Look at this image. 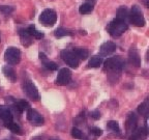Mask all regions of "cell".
Instances as JSON below:
<instances>
[{"mask_svg": "<svg viewBox=\"0 0 149 140\" xmlns=\"http://www.w3.org/2000/svg\"><path fill=\"white\" fill-rule=\"evenodd\" d=\"M128 29V25L125 20H121V19L115 18L109 23L107 27V30L109 34L112 37H119L122 35L126 30Z\"/></svg>", "mask_w": 149, "mask_h": 140, "instance_id": "obj_1", "label": "cell"}, {"mask_svg": "<svg viewBox=\"0 0 149 140\" xmlns=\"http://www.w3.org/2000/svg\"><path fill=\"white\" fill-rule=\"evenodd\" d=\"M124 66V60L121 58L120 56H115L108 58L104 63V69L110 73L111 75H120L121 71Z\"/></svg>", "mask_w": 149, "mask_h": 140, "instance_id": "obj_2", "label": "cell"}, {"mask_svg": "<svg viewBox=\"0 0 149 140\" xmlns=\"http://www.w3.org/2000/svg\"><path fill=\"white\" fill-rule=\"evenodd\" d=\"M128 19H130V24H133L136 27H144L145 24H146L142 10L137 5L132 7L130 14H128Z\"/></svg>", "mask_w": 149, "mask_h": 140, "instance_id": "obj_3", "label": "cell"}, {"mask_svg": "<svg viewBox=\"0 0 149 140\" xmlns=\"http://www.w3.org/2000/svg\"><path fill=\"white\" fill-rule=\"evenodd\" d=\"M57 21V14L51 8L45 9L40 16V22L46 27H52Z\"/></svg>", "mask_w": 149, "mask_h": 140, "instance_id": "obj_4", "label": "cell"}, {"mask_svg": "<svg viewBox=\"0 0 149 140\" xmlns=\"http://www.w3.org/2000/svg\"><path fill=\"white\" fill-rule=\"evenodd\" d=\"M4 59L10 65L18 64L21 61V52L16 47H8L4 53Z\"/></svg>", "mask_w": 149, "mask_h": 140, "instance_id": "obj_5", "label": "cell"}, {"mask_svg": "<svg viewBox=\"0 0 149 140\" xmlns=\"http://www.w3.org/2000/svg\"><path fill=\"white\" fill-rule=\"evenodd\" d=\"M61 58L68 65H70V68L77 69L79 66L80 60L78 57L74 55V53L70 50H62L61 51Z\"/></svg>", "mask_w": 149, "mask_h": 140, "instance_id": "obj_6", "label": "cell"}, {"mask_svg": "<svg viewBox=\"0 0 149 140\" xmlns=\"http://www.w3.org/2000/svg\"><path fill=\"white\" fill-rule=\"evenodd\" d=\"M23 90L25 94L33 102H37L40 100V92L37 90L36 86L31 81H26L23 85Z\"/></svg>", "mask_w": 149, "mask_h": 140, "instance_id": "obj_7", "label": "cell"}, {"mask_svg": "<svg viewBox=\"0 0 149 140\" xmlns=\"http://www.w3.org/2000/svg\"><path fill=\"white\" fill-rule=\"evenodd\" d=\"M70 79H72V72L68 68H63L58 72L57 78H56V84L60 86H64L70 83Z\"/></svg>", "mask_w": 149, "mask_h": 140, "instance_id": "obj_8", "label": "cell"}, {"mask_svg": "<svg viewBox=\"0 0 149 140\" xmlns=\"http://www.w3.org/2000/svg\"><path fill=\"white\" fill-rule=\"evenodd\" d=\"M27 119L30 121L33 126H36V127L42 126L45 123L42 115H40L36 110L32 109V108H29V109L27 110Z\"/></svg>", "mask_w": 149, "mask_h": 140, "instance_id": "obj_9", "label": "cell"}, {"mask_svg": "<svg viewBox=\"0 0 149 140\" xmlns=\"http://www.w3.org/2000/svg\"><path fill=\"white\" fill-rule=\"evenodd\" d=\"M128 60H130V64L136 66V68H139L141 65V57H140L139 53H138L135 47H132L128 51Z\"/></svg>", "mask_w": 149, "mask_h": 140, "instance_id": "obj_10", "label": "cell"}, {"mask_svg": "<svg viewBox=\"0 0 149 140\" xmlns=\"http://www.w3.org/2000/svg\"><path fill=\"white\" fill-rule=\"evenodd\" d=\"M116 50V45L113 42H106L100 46V53L102 56H108L111 55L112 53H114Z\"/></svg>", "mask_w": 149, "mask_h": 140, "instance_id": "obj_11", "label": "cell"}, {"mask_svg": "<svg viewBox=\"0 0 149 140\" xmlns=\"http://www.w3.org/2000/svg\"><path fill=\"white\" fill-rule=\"evenodd\" d=\"M137 124H138V117L136 116V114L134 113H130L128 114L127 118L125 121V129L127 131V133H133L134 131L137 128Z\"/></svg>", "mask_w": 149, "mask_h": 140, "instance_id": "obj_12", "label": "cell"}, {"mask_svg": "<svg viewBox=\"0 0 149 140\" xmlns=\"http://www.w3.org/2000/svg\"><path fill=\"white\" fill-rule=\"evenodd\" d=\"M19 35H20V40H21V43L23 46L25 47H29L33 42V38L29 32L27 31V29H20L19 31Z\"/></svg>", "mask_w": 149, "mask_h": 140, "instance_id": "obj_13", "label": "cell"}, {"mask_svg": "<svg viewBox=\"0 0 149 140\" xmlns=\"http://www.w3.org/2000/svg\"><path fill=\"white\" fill-rule=\"evenodd\" d=\"M0 118L4 121V124L13 121V115L12 112L9 111V108L6 106L0 105Z\"/></svg>", "mask_w": 149, "mask_h": 140, "instance_id": "obj_14", "label": "cell"}, {"mask_svg": "<svg viewBox=\"0 0 149 140\" xmlns=\"http://www.w3.org/2000/svg\"><path fill=\"white\" fill-rule=\"evenodd\" d=\"M94 3H95V0H87L86 2L83 3V4L80 6V8H79L80 14H82V15L90 14V13L93 10Z\"/></svg>", "mask_w": 149, "mask_h": 140, "instance_id": "obj_15", "label": "cell"}, {"mask_svg": "<svg viewBox=\"0 0 149 140\" xmlns=\"http://www.w3.org/2000/svg\"><path fill=\"white\" fill-rule=\"evenodd\" d=\"M147 137V129L140 128L138 130H135L132 133L130 140H144Z\"/></svg>", "mask_w": 149, "mask_h": 140, "instance_id": "obj_16", "label": "cell"}, {"mask_svg": "<svg viewBox=\"0 0 149 140\" xmlns=\"http://www.w3.org/2000/svg\"><path fill=\"white\" fill-rule=\"evenodd\" d=\"M2 72L4 74V76L9 80V81L15 82L17 80V74H16V71L12 68V66H9V65H5L2 68Z\"/></svg>", "mask_w": 149, "mask_h": 140, "instance_id": "obj_17", "label": "cell"}, {"mask_svg": "<svg viewBox=\"0 0 149 140\" xmlns=\"http://www.w3.org/2000/svg\"><path fill=\"white\" fill-rule=\"evenodd\" d=\"M40 59L42 61L44 65L46 66L47 69H48V70L56 71V70H57V68H58V65L56 64L55 62H53V61L49 60V59L47 58V56L45 55L44 53H40Z\"/></svg>", "mask_w": 149, "mask_h": 140, "instance_id": "obj_18", "label": "cell"}, {"mask_svg": "<svg viewBox=\"0 0 149 140\" xmlns=\"http://www.w3.org/2000/svg\"><path fill=\"white\" fill-rule=\"evenodd\" d=\"M72 52L77 56L79 60H85L88 57V50L85 48H74Z\"/></svg>", "mask_w": 149, "mask_h": 140, "instance_id": "obj_19", "label": "cell"}, {"mask_svg": "<svg viewBox=\"0 0 149 140\" xmlns=\"http://www.w3.org/2000/svg\"><path fill=\"white\" fill-rule=\"evenodd\" d=\"M27 31L29 32V34L32 36V38H36V40H42L44 37V33L40 32V30H37L34 25H30L27 28Z\"/></svg>", "mask_w": 149, "mask_h": 140, "instance_id": "obj_20", "label": "cell"}, {"mask_svg": "<svg viewBox=\"0 0 149 140\" xmlns=\"http://www.w3.org/2000/svg\"><path fill=\"white\" fill-rule=\"evenodd\" d=\"M4 126L6 127L7 129L12 131L13 133L18 134V135H22V129L20 128L18 124L14 123V121H10V123H7V124H4Z\"/></svg>", "mask_w": 149, "mask_h": 140, "instance_id": "obj_21", "label": "cell"}, {"mask_svg": "<svg viewBox=\"0 0 149 140\" xmlns=\"http://www.w3.org/2000/svg\"><path fill=\"white\" fill-rule=\"evenodd\" d=\"M102 57L98 55H94L89 59L88 65H89V68H98V66L102 64Z\"/></svg>", "mask_w": 149, "mask_h": 140, "instance_id": "obj_22", "label": "cell"}, {"mask_svg": "<svg viewBox=\"0 0 149 140\" xmlns=\"http://www.w3.org/2000/svg\"><path fill=\"white\" fill-rule=\"evenodd\" d=\"M128 9L125 6H121L120 8H118L117 10V17L116 18L121 19V20H125L126 18H128Z\"/></svg>", "mask_w": 149, "mask_h": 140, "instance_id": "obj_23", "label": "cell"}, {"mask_svg": "<svg viewBox=\"0 0 149 140\" xmlns=\"http://www.w3.org/2000/svg\"><path fill=\"white\" fill-rule=\"evenodd\" d=\"M72 31L68 30V29H65V28H58V29H56L55 31V36L56 37H63V36H68V35H72Z\"/></svg>", "mask_w": 149, "mask_h": 140, "instance_id": "obj_24", "label": "cell"}, {"mask_svg": "<svg viewBox=\"0 0 149 140\" xmlns=\"http://www.w3.org/2000/svg\"><path fill=\"white\" fill-rule=\"evenodd\" d=\"M108 129H110L111 131L115 132V133H120V128H119V124L115 120H110L107 125Z\"/></svg>", "mask_w": 149, "mask_h": 140, "instance_id": "obj_25", "label": "cell"}, {"mask_svg": "<svg viewBox=\"0 0 149 140\" xmlns=\"http://www.w3.org/2000/svg\"><path fill=\"white\" fill-rule=\"evenodd\" d=\"M17 106L19 107V109L21 110L22 112L25 111V110H28L29 108H30V105H29V103L27 102V101L25 100H21L19 101V102H16Z\"/></svg>", "mask_w": 149, "mask_h": 140, "instance_id": "obj_26", "label": "cell"}, {"mask_svg": "<svg viewBox=\"0 0 149 140\" xmlns=\"http://www.w3.org/2000/svg\"><path fill=\"white\" fill-rule=\"evenodd\" d=\"M72 136L76 139H83L84 134L81 130H79L78 128H72Z\"/></svg>", "mask_w": 149, "mask_h": 140, "instance_id": "obj_27", "label": "cell"}, {"mask_svg": "<svg viewBox=\"0 0 149 140\" xmlns=\"http://www.w3.org/2000/svg\"><path fill=\"white\" fill-rule=\"evenodd\" d=\"M14 12V7L8 5H0V13L3 15H10Z\"/></svg>", "mask_w": 149, "mask_h": 140, "instance_id": "obj_28", "label": "cell"}, {"mask_svg": "<svg viewBox=\"0 0 149 140\" xmlns=\"http://www.w3.org/2000/svg\"><path fill=\"white\" fill-rule=\"evenodd\" d=\"M138 110H139L140 114H142L143 116H147V114H148V106H147L146 103H143V104H141V105L139 106V108H138Z\"/></svg>", "mask_w": 149, "mask_h": 140, "instance_id": "obj_29", "label": "cell"}, {"mask_svg": "<svg viewBox=\"0 0 149 140\" xmlns=\"http://www.w3.org/2000/svg\"><path fill=\"white\" fill-rule=\"evenodd\" d=\"M90 132H91V134L92 135H94V136H102V131L100 130V128H96V127H94V128H91L90 129Z\"/></svg>", "mask_w": 149, "mask_h": 140, "instance_id": "obj_30", "label": "cell"}, {"mask_svg": "<svg viewBox=\"0 0 149 140\" xmlns=\"http://www.w3.org/2000/svg\"><path fill=\"white\" fill-rule=\"evenodd\" d=\"M90 116L92 117L93 119H100V112L98 110H94V111L90 112Z\"/></svg>", "mask_w": 149, "mask_h": 140, "instance_id": "obj_31", "label": "cell"}, {"mask_svg": "<svg viewBox=\"0 0 149 140\" xmlns=\"http://www.w3.org/2000/svg\"><path fill=\"white\" fill-rule=\"evenodd\" d=\"M0 42H1V34H0Z\"/></svg>", "mask_w": 149, "mask_h": 140, "instance_id": "obj_32", "label": "cell"}, {"mask_svg": "<svg viewBox=\"0 0 149 140\" xmlns=\"http://www.w3.org/2000/svg\"><path fill=\"white\" fill-rule=\"evenodd\" d=\"M4 140H6V139H4Z\"/></svg>", "mask_w": 149, "mask_h": 140, "instance_id": "obj_33", "label": "cell"}]
</instances>
